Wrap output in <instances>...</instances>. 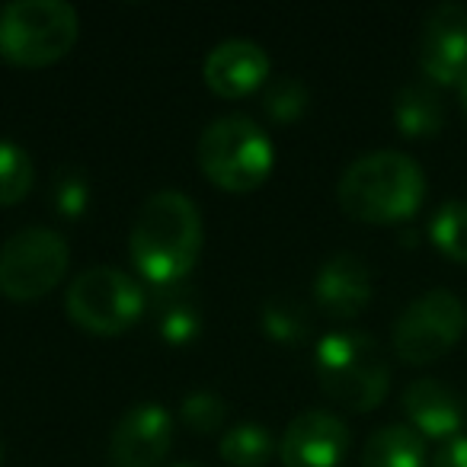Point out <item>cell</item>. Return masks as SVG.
Segmentation results:
<instances>
[{
  "label": "cell",
  "instance_id": "cell-5",
  "mask_svg": "<svg viewBox=\"0 0 467 467\" xmlns=\"http://www.w3.org/2000/svg\"><path fill=\"white\" fill-rule=\"evenodd\" d=\"M80 16L65 0H14L0 7V55L10 65L46 67L74 48Z\"/></svg>",
  "mask_w": 467,
  "mask_h": 467
},
{
  "label": "cell",
  "instance_id": "cell-22",
  "mask_svg": "<svg viewBox=\"0 0 467 467\" xmlns=\"http://www.w3.org/2000/svg\"><path fill=\"white\" fill-rule=\"evenodd\" d=\"M307 99H311L307 87L298 78H292V74H282V78L269 80L263 103H266V112L275 122H295V119L305 116Z\"/></svg>",
  "mask_w": 467,
  "mask_h": 467
},
{
  "label": "cell",
  "instance_id": "cell-13",
  "mask_svg": "<svg viewBox=\"0 0 467 467\" xmlns=\"http://www.w3.org/2000/svg\"><path fill=\"white\" fill-rule=\"evenodd\" d=\"M403 410L420 435L429 439H458L467 426V407L454 388L435 378H420L403 390Z\"/></svg>",
  "mask_w": 467,
  "mask_h": 467
},
{
  "label": "cell",
  "instance_id": "cell-28",
  "mask_svg": "<svg viewBox=\"0 0 467 467\" xmlns=\"http://www.w3.org/2000/svg\"><path fill=\"white\" fill-rule=\"evenodd\" d=\"M180 467H192V464H180Z\"/></svg>",
  "mask_w": 467,
  "mask_h": 467
},
{
  "label": "cell",
  "instance_id": "cell-19",
  "mask_svg": "<svg viewBox=\"0 0 467 467\" xmlns=\"http://www.w3.org/2000/svg\"><path fill=\"white\" fill-rule=\"evenodd\" d=\"M260 324L269 339H275L282 346H298L311 333V314L292 295H275V298H269L263 305Z\"/></svg>",
  "mask_w": 467,
  "mask_h": 467
},
{
  "label": "cell",
  "instance_id": "cell-16",
  "mask_svg": "<svg viewBox=\"0 0 467 467\" xmlns=\"http://www.w3.org/2000/svg\"><path fill=\"white\" fill-rule=\"evenodd\" d=\"M397 129L407 138H432L445 125V103L432 80H413L394 99Z\"/></svg>",
  "mask_w": 467,
  "mask_h": 467
},
{
  "label": "cell",
  "instance_id": "cell-21",
  "mask_svg": "<svg viewBox=\"0 0 467 467\" xmlns=\"http://www.w3.org/2000/svg\"><path fill=\"white\" fill-rule=\"evenodd\" d=\"M36 170L20 144L0 138V205H16L33 189Z\"/></svg>",
  "mask_w": 467,
  "mask_h": 467
},
{
  "label": "cell",
  "instance_id": "cell-4",
  "mask_svg": "<svg viewBox=\"0 0 467 467\" xmlns=\"http://www.w3.org/2000/svg\"><path fill=\"white\" fill-rule=\"evenodd\" d=\"M275 150L250 116H221L199 138V167L218 189L250 192L273 173Z\"/></svg>",
  "mask_w": 467,
  "mask_h": 467
},
{
  "label": "cell",
  "instance_id": "cell-26",
  "mask_svg": "<svg viewBox=\"0 0 467 467\" xmlns=\"http://www.w3.org/2000/svg\"><path fill=\"white\" fill-rule=\"evenodd\" d=\"M458 99H461V116H464V125H467V74L458 84Z\"/></svg>",
  "mask_w": 467,
  "mask_h": 467
},
{
  "label": "cell",
  "instance_id": "cell-8",
  "mask_svg": "<svg viewBox=\"0 0 467 467\" xmlns=\"http://www.w3.org/2000/svg\"><path fill=\"white\" fill-rule=\"evenodd\" d=\"M464 327L467 311L458 295L435 288L403 307L394 324V352L407 365H429L464 337Z\"/></svg>",
  "mask_w": 467,
  "mask_h": 467
},
{
  "label": "cell",
  "instance_id": "cell-2",
  "mask_svg": "<svg viewBox=\"0 0 467 467\" xmlns=\"http://www.w3.org/2000/svg\"><path fill=\"white\" fill-rule=\"evenodd\" d=\"M426 176L410 154L400 150H371L352 161L339 176L337 199L349 218L368 224H394L422 205Z\"/></svg>",
  "mask_w": 467,
  "mask_h": 467
},
{
  "label": "cell",
  "instance_id": "cell-18",
  "mask_svg": "<svg viewBox=\"0 0 467 467\" xmlns=\"http://www.w3.org/2000/svg\"><path fill=\"white\" fill-rule=\"evenodd\" d=\"M218 451L231 467H263L275 454V439L260 422H241L221 435Z\"/></svg>",
  "mask_w": 467,
  "mask_h": 467
},
{
  "label": "cell",
  "instance_id": "cell-23",
  "mask_svg": "<svg viewBox=\"0 0 467 467\" xmlns=\"http://www.w3.org/2000/svg\"><path fill=\"white\" fill-rule=\"evenodd\" d=\"M52 202L55 212L65 218H80L90 205V182H87L84 170L78 167H61L52 180Z\"/></svg>",
  "mask_w": 467,
  "mask_h": 467
},
{
  "label": "cell",
  "instance_id": "cell-9",
  "mask_svg": "<svg viewBox=\"0 0 467 467\" xmlns=\"http://www.w3.org/2000/svg\"><path fill=\"white\" fill-rule=\"evenodd\" d=\"M420 67L435 87L461 84L467 74V7L439 4L420 29Z\"/></svg>",
  "mask_w": 467,
  "mask_h": 467
},
{
  "label": "cell",
  "instance_id": "cell-20",
  "mask_svg": "<svg viewBox=\"0 0 467 467\" xmlns=\"http://www.w3.org/2000/svg\"><path fill=\"white\" fill-rule=\"evenodd\" d=\"M432 244L454 263H467V199H448L429 224Z\"/></svg>",
  "mask_w": 467,
  "mask_h": 467
},
{
  "label": "cell",
  "instance_id": "cell-10",
  "mask_svg": "<svg viewBox=\"0 0 467 467\" xmlns=\"http://www.w3.org/2000/svg\"><path fill=\"white\" fill-rule=\"evenodd\" d=\"M173 445V416L161 403H135L109 435L112 467H157Z\"/></svg>",
  "mask_w": 467,
  "mask_h": 467
},
{
  "label": "cell",
  "instance_id": "cell-17",
  "mask_svg": "<svg viewBox=\"0 0 467 467\" xmlns=\"http://www.w3.org/2000/svg\"><path fill=\"white\" fill-rule=\"evenodd\" d=\"M426 441L413 426L390 422L368 435L362 448V467H422Z\"/></svg>",
  "mask_w": 467,
  "mask_h": 467
},
{
  "label": "cell",
  "instance_id": "cell-27",
  "mask_svg": "<svg viewBox=\"0 0 467 467\" xmlns=\"http://www.w3.org/2000/svg\"><path fill=\"white\" fill-rule=\"evenodd\" d=\"M0 461H4V445H0Z\"/></svg>",
  "mask_w": 467,
  "mask_h": 467
},
{
  "label": "cell",
  "instance_id": "cell-24",
  "mask_svg": "<svg viewBox=\"0 0 467 467\" xmlns=\"http://www.w3.org/2000/svg\"><path fill=\"white\" fill-rule=\"evenodd\" d=\"M180 416H182V422H186L189 429L208 435V432H218V429L224 426L227 403L221 400L218 394H212V390H192V394L182 397Z\"/></svg>",
  "mask_w": 467,
  "mask_h": 467
},
{
  "label": "cell",
  "instance_id": "cell-3",
  "mask_svg": "<svg viewBox=\"0 0 467 467\" xmlns=\"http://www.w3.org/2000/svg\"><path fill=\"white\" fill-rule=\"evenodd\" d=\"M317 381L339 407L368 413L388 397L390 365L362 330H339L317 343Z\"/></svg>",
  "mask_w": 467,
  "mask_h": 467
},
{
  "label": "cell",
  "instance_id": "cell-25",
  "mask_svg": "<svg viewBox=\"0 0 467 467\" xmlns=\"http://www.w3.org/2000/svg\"><path fill=\"white\" fill-rule=\"evenodd\" d=\"M432 467H467V435L448 439L445 445L435 451Z\"/></svg>",
  "mask_w": 467,
  "mask_h": 467
},
{
  "label": "cell",
  "instance_id": "cell-6",
  "mask_svg": "<svg viewBox=\"0 0 467 467\" xmlns=\"http://www.w3.org/2000/svg\"><path fill=\"white\" fill-rule=\"evenodd\" d=\"M65 307L67 317L80 330L93 337H119L138 324V317L148 307V298L129 273L112 266H93L71 282Z\"/></svg>",
  "mask_w": 467,
  "mask_h": 467
},
{
  "label": "cell",
  "instance_id": "cell-12",
  "mask_svg": "<svg viewBox=\"0 0 467 467\" xmlns=\"http://www.w3.org/2000/svg\"><path fill=\"white\" fill-rule=\"evenodd\" d=\"M202 78L218 97L241 99L269 78V55L250 39H227L208 52Z\"/></svg>",
  "mask_w": 467,
  "mask_h": 467
},
{
  "label": "cell",
  "instance_id": "cell-14",
  "mask_svg": "<svg viewBox=\"0 0 467 467\" xmlns=\"http://www.w3.org/2000/svg\"><path fill=\"white\" fill-rule=\"evenodd\" d=\"M314 298L324 314L349 320L362 314L371 301V273L356 254H337L320 266L314 279Z\"/></svg>",
  "mask_w": 467,
  "mask_h": 467
},
{
  "label": "cell",
  "instance_id": "cell-11",
  "mask_svg": "<svg viewBox=\"0 0 467 467\" xmlns=\"http://www.w3.org/2000/svg\"><path fill=\"white\" fill-rule=\"evenodd\" d=\"M349 451V426L324 410H307L288 422L279 441L285 467H339Z\"/></svg>",
  "mask_w": 467,
  "mask_h": 467
},
{
  "label": "cell",
  "instance_id": "cell-7",
  "mask_svg": "<svg viewBox=\"0 0 467 467\" xmlns=\"http://www.w3.org/2000/svg\"><path fill=\"white\" fill-rule=\"evenodd\" d=\"M71 250L58 231L26 227L0 250V292L10 301H39L65 279Z\"/></svg>",
  "mask_w": 467,
  "mask_h": 467
},
{
  "label": "cell",
  "instance_id": "cell-1",
  "mask_svg": "<svg viewBox=\"0 0 467 467\" xmlns=\"http://www.w3.org/2000/svg\"><path fill=\"white\" fill-rule=\"evenodd\" d=\"M129 254L154 288L186 279L202 254V214L195 202L176 189L150 195L131 224Z\"/></svg>",
  "mask_w": 467,
  "mask_h": 467
},
{
  "label": "cell",
  "instance_id": "cell-15",
  "mask_svg": "<svg viewBox=\"0 0 467 467\" xmlns=\"http://www.w3.org/2000/svg\"><path fill=\"white\" fill-rule=\"evenodd\" d=\"M150 317H154V327L167 343L173 346H186L192 343L202 333V305L186 285H163L154 288L150 295Z\"/></svg>",
  "mask_w": 467,
  "mask_h": 467
}]
</instances>
